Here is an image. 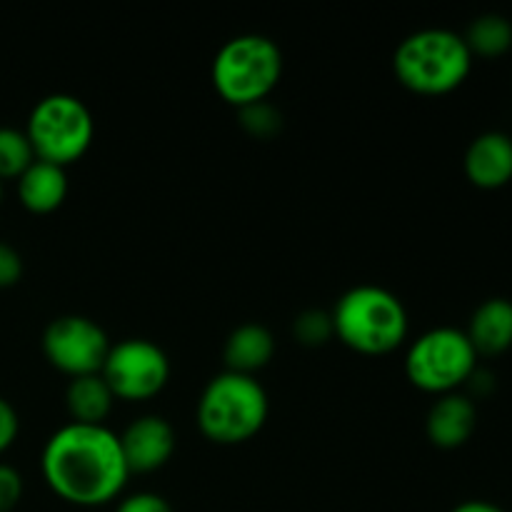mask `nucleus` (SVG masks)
<instances>
[{
    "mask_svg": "<svg viewBox=\"0 0 512 512\" xmlns=\"http://www.w3.org/2000/svg\"><path fill=\"white\" fill-rule=\"evenodd\" d=\"M23 278V258L13 245L0 240V290L13 288Z\"/></svg>",
    "mask_w": 512,
    "mask_h": 512,
    "instance_id": "nucleus-23",
    "label": "nucleus"
},
{
    "mask_svg": "<svg viewBox=\"0 0 512 512\" xmlns=\"http://www.w3.org/2000/svg\"><path fill=\"white\" fill-rule=\"evenodd\" d=\"M240 125H243L253 138L268 140L280 133V128H283V115H280V110L273 108L268 100H263V103L240 108Z\"/></svg>",
    "mask_w": 512,
    "mask_h": 512,
    "instance_id": "nucleus-20",
    "label": "nucleus"
},
{
    "mask_svg": "<svg viewBox=\"0 0 512 512\" xmlns=\"http://www.w3.org/2000/svg\"><path fill=\"white\" fill-rule=\"evenodd\" d=\"M18 200L28 213L50 215L68 198V175L65 168L35 160L18 180Z\"/></svg>",
    "mask_w": 512,
    "mask_h": 512,
    "instance_id": "nucleus-15",
    "label": "nucleus"
},
{
    "mask_svg": "<svg viewBox=\"0 0 512 512\" xmlns=\"http://www.w3.org/2000/svg\"><path fill=\"white\" fill-rule=\"evenodd\" d=\"M0 203H3V180H0Z\"/></svg>",
    "mask_w": 512,
    "mask_h": 512,
    "instance_id": "nucleus-26",
    "label": "nucleus"
},
{
    "mask_svg": "<svg viewBox=\"0 0 512 512\" xmlns=\"http://www.w3.org/2000/svg\"><path fill=\"white\" fill-rule=\"evenodd\" d=\"M50 493L75 508H103L128 485L120 438L105 425L68 423L55 430L40 455Z\"/></svg>",
    "mask_w": 512,
    "mask_h": 512,
    "instance_id": "nucleus-1",
    "label": "nucleus"
},
{
    "mask_svg": "<svg viewBox=\"0 0 512 512\" xmlns=\"http://www.w3.org/2000/svg\"><path fill=\"white\" fill-rule=\"evenodd\" d=\"M470 345L485 358L508 353L512 348V300L488 298L475 308L468 330Z\"/></svg>",
    "mask_w": 512,
    "mask_h": 512,
    "instance_id": "nucleus-13",
    "label": "nucleus"
},
{
    "mask_svg": "<svg viewBox=\"0 0 512 512\" xmlns=\"http://www.w3.org/2000/svg\"><path fill=\"white\" fill-rule=\"evenodd\" d=\"M118 438L130 475H148L165 468L178 448L173 425L160 415H143L133 420Z\"/></svg>",
    "mask_w": 512,
    "mask_h": 512,
    "instance_id": "nucleus-10",
    "label": "nucleus"
},
{
    "mask_svg": "<svg viewBox=\"0 0 512 512\" xmlns=\"http://www.w3.org/2000/svg\"><path fill=\"white\" fill-rule=\"evenodd\" d=\"M113 405V390L108 388L100 373L73 378L65 390V408H68L70 423L105 425L108 415L113 413Z\"/></svg>",
    "mask_w": 512,
    "mask_h": 512,
    "instance_id": "nucleus-16",
    "label": "nucleus"
},
{
    "mask_svg": "<svg viewBox=\"0 0 512 512\" xmlns=\"http://www.w3.org/2000/svg\"><path fill=\"white\" fill-rule=\"evenodd\" d=\"M463 168L475 188H505L512 180V138L500 130L480 133L465 150Z\"/></svg>",
    "mask_w": 512,
    "mask_h": 512,
    "instance_id": "nucleus-11",
    "label": "nucleus"
},
{
    "mask_svg": "<svg viewBox=\"0 0 512 512\" xmlns=\"http://www.w3.org/2000/svg\"><path fill=\"white\" fill-rule=\"evenodd\" d=\"M115 512H173V505H170L163 495L140 490V493L120 498Z\"/></svg>",
    "mask_w": 512,
    "mask_h": 512,
    "instance_id": "nucleus-22",
    "label": "nucleus"
},
{
    "mask_svg": "<svg viewBox=\"0 0 512 512\" xmlns=\"http://www.w3.org/2000/svg\"><path fill=\"white\" fill-rule=\"evenodd\" d=\"M478 425V408L463 393L440 395L425 418V435L440 450H458L473 438Z\"/></svg>",
    "mask_w": 512,
    "mask_h": 512,
    "instance_id": "nucleus-12",
    "label": "nucleus"
},
{
    "mask_svg": "<svg viewBox=\"0 0 512 512\" xmlns=\"http://www.w3.org/2000/svg\"><path fill=\"white\" fill-rule=\"evenodd\" d=\"M270 403L263 385L250 375L220 373L205 385L195 408L198 428L215 445H243L268 423Z\"/></svg>",
    "mask_w": 512,
    "mask_h": 512,
    "instance_id": "nucleus-4",
    "label": "nucleus"
},
{
    "mask_svg": "<svg viewBox=\"0 0 512 512\" xmlns=\"http://www.w3.org/2000/svg\"><path fill=\"white\" fill-rule=\"evenodd\" d=\"M275 355V338L265 325L243 323L228 335L223 348L225 370L255 378V373L268 368Z\"/></svg>",
    "mask_w": 512,
    "mask_h": 512,
    "instance_id": "nucleus-14",
    "label": "nucleus"
},
{
    "mask_svg": "<svg viewBox=\"0 0 512 512\" xmlns=\"http://www.w3.org/2000/svg\"><path fill=\"white\" fill-rule=\"evenodd\" d=\"M115 400L145 403L163 393L170 380V360L160 345L145 338H128L110 345L100 370Z\"/></svg>",
    "mask_w": 512,
    "mask_h": 512,
    "instance_id": "nucleus-8",
    "label": "nucleus"
},
{
    "mask_svg": "<svg viewBox=\"0 0 512 512\" xmlns=\"http://www.w3.org/2000/svg\"><path fill=\"white\" fill-rule=\"evenodd\" d=\"M25 135L35 160L68 168L78 163L95 140V120L88 105L70 93H53L33 105Z\"/></svg>",
    "mask_w": 512,
    "mask_h": 512,
    "instance_id": "nucleus-6",
    "label": "nucleus"
},
{
    "mask_svg": "<svg viewBox=\"0 0 512 512\" xmlns=\"http://www.w3.org/2000/svg\"><path fill=\"white\" fill-rule=\"evenodd\" d=\"M110 338L85 315H60L43 333V355L58 373L73 378L98 375L110 353Z\"/></svg>",
    "mask_w": 512,
    "mask_h": 512,
    "instance_id": "nucleus-9",
    "label": "nucleus"
},
{
    "mask_svg": "<svg viewBox=\"0 0 512 512\" xmlns=\"http://www.w3.org/2000/svg\"><path fill=\"white\" fill-rule=\"evenodd\" d=\"M18 433H20L18 413H15V408L8 403V400L0 398V455H3L5 450L13 448V443L18 440Z\"/></svg>",
    "mask_w": 512,
    "mask_h": 512,
    "instance_id": "nucleus-24",
    "label": "nucleus"
},
{
    "mask_svg": "<svg viewBox=\"0 0 512 512\" xmlns=\"http://www.w3.org/2000/svg\"><path fill=\"white\" fill-rule=\"evenodd\" d=\"M335 338L360 355H388L408 338V310L380 285H355L333 308Z\"/></svg>",
    "mask_w": 512,
    "mask_h": 512,
    "instance_id": "nucleus-3",
    "label": "nucleus"
},
{
    "mask_svg": "<svg viewBox=\"0 0 512 512\" xmlns=\"http://www.w3.org/2000/svg\"><path fill=\"white\" fill-rule=\"evenodd\" d=\"M463 40L473 58H503L512 48V23L500 13H485L468 25Z\"/></svg>",
    "mask_w": 512,
    "mask_h": 512,
    "instance_id": "nucleus-17",
    "label": "nucleus"
},
{
    "mask_svg": "<svg viewBox=\"0 0 512 512\" xmlns=\"http://www.w3.org/2000/svg\"><path fill=\"white\" fill-rule=\"evenodd\" d=\"M213 88L233 108L263 103L278 88L283 53L265 35L248 33L230 38L213 58Z\"/></svg>",
    "mask_w": 512,
    "mask_h": 512,
    "instance_id": "nucleus-5",
    "label": "nucleus"
},
{
    "mask_svg": "<svg viewBox=\"0 0 512 512\" xmlns=\"http://www.w3.org/2000/svg\"><path fill=\"white\" fill-rule=\"evenodd\" d=\"M35 163L25 130L0 128V180H18Z\"/></svg>",
    "mask_w": 512,
    "mask_h": 512,
    "instance_id": "nucleus-18",
    "label": "nucleus"
},
{
    "mask_svg": "<svg viewBox=\"0 0 512 512\" xmlns=\"http://www.w3.org/2000/svg\"><path fill=\"white\" fill-rule=\"evenodd\" d=\"M23 500V478L15 468L0 463V512H13Z\"/></svg>",
    "mask_w": 512,
    "mask_h": 512,
    "instance_id": "nucleus-21",
    "label": "nucleus"
},
{
    "mask_svg": "<svg viewBox=\"0 0 512 512\" xmlns=\"http://www.w3.org/2000/svg\"><path fill=\"white\" fill-rule=\"evenodd\" d=\"M450 512H505L500 505L488 503V500H465V503L455 505Z\"/></svg>",
    "mask_w": 512,
    "mask_h": 512,
    "instance_id": "nucleus-25",
    "label": "nucleus"
},
{
    "mask_svg": "<svg viewBox=\"0 0 512 512\" xmlns=\"http://www.w3.org/2000/svg\"><path fill=\"white\" fill-rule=\"evenodd\" d=\"M473 55L463 35L445 28H425L400 40L393 55L395 78L415 95H448L468 80Z\"/></svg>",
    "mask_w": 512,
    "mask_h": 512,
    "instance_id": "nucleus-2",
    "label": "nucleus"
},
{
    "mask_svg": "<svg viewBox=\"0 0 512 512\" xmlns=\"http://www.w3.org/2000/svg\"><path fill=\"white\" fill-rule=\"evenodd\" d=\"M293 335L300 345L305 348H320V345L330 343L335 338L333 330V315L325 310H303L293 323Z\"/></svg>",
    "mask_w": 512,
    "mask_h": 512,
    "instance_id": "nucleus-19",
    "label": "nucleus"
},
{
    "mask_svg": "<svg viewBox=\"0 0 512 512\" xmlns=\"http://www.w3.org/2000/svg\"><path fill=\"white\" fill-rule=\"evenodd\" d=\"M478 370V353L465 330L433 328L418 335L405 355V378L428 395H450L468 385Z\"/></svg>",
    "mask_w": 512,
    "mask_h": 512,
    "instance_id": "nucleus-7",
    "label": "nucleus"
}]
</instances>
